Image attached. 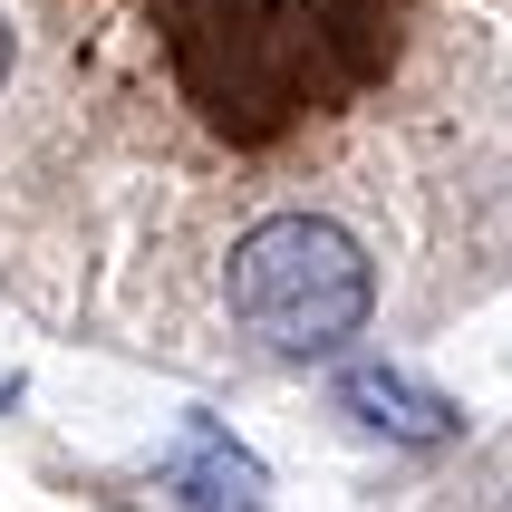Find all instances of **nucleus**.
<instances>
[{"instance_id":"f257e3e1","label":"nucleus","mask_w":512,"mask_h":512,"mask_svg":"<svg viewBox=\"0 0 512 512\" xmlns=\"http://www.w3.org/2000/svg\"><path fill=\"white\" fill-rule=\"evenodd\" d=\"M377 310V271L329 213H271L232 242V319L281 358H329Z\"/></svg>"},{"instance_id":"f03ea898","label":"nucleus","mask_w":512,"mask_h":512,"mask_svg":"<svg viewBox=\"0 0 512 512\" xmlns=\"http://www.w3.org/2000/svg\"><path fill=\"white\" fill-rule=\"evenodd\" d=\"M165 493L174 512H261V464L232 445L223 416H184L174 426V455H165Z\"/></svg>"},{"instance_id":"7ed1b4c3","label":"nucleus","mask_w":512,"mask_h":512,"mask_svg":"<svg viewBox=\"0 0 512 512\" xmlns=\"http://www.w3.org/2000/svg\"><path fill=\"white\" fill-rule=\"evenodd\" d=\"M339 406L358 416V426L397 435V445H445V435L464 426V416H455V397L416 387L406 368H348V377H339Z\"/></svg>"},{"instance_id":"20e7f679","label":"nucleus","mask_w":512,"mask_h":512,"mask_svg":"<svg viewBox=\"0 0 512 512\" xmlns=\"http://www.w3.org/2000/svg\"><path fill=\"white\" fill-rule=\"evenodd\" d=\"M0 78H10V20H0Z\"/></svg>"}]
</instances>
